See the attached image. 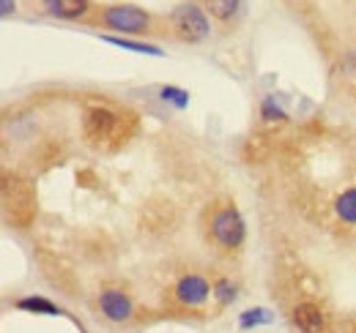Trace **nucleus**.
<instances>
[{
  "label": "nucleus",
  "instance_id": "obj_10",
  "mask_svg": "<svg viewBox=\"0 0 356 333\" xmlns=\"http://www.w3.org/2000/svg\"><path fill=\"white\" fill-rule=\"evenodd\" d=\"M42 6L49 17L66 19V22L86 19L90 14V0H42Z\"/></svg>",
  "mask_w": 356,
  "mask_h": 333
},
{
  "label": "nucleus",
  "instance_id": "obj_11",
  "mask_svg": "<svg viewBox=\"0 0 356 333\" xmlns=\"http://www.w3.org/2000/svg\"><path fill=\"white\" fill-rule=\"evenodd\" d=\"M14 309H19V311H25V314H47V317H60V314H66L58 303H52L49 298H42V295L17 298V300H14Z\"/></svg>",
  "mask_w": 356,
  "mask_h": 333
},
{
  "label": "nucleus",
  "instance_id": "obj_12",
  "mask_svg": "<svg viewBox=\"0 0 356 333\" xmlns=\"http://www.w3.org/2000/svg\"><path fill=\"white\" fill-rule=\"evenodd\" d=\"M334 216L343 224L356 227V186L346 189L343 194H337V200H334Z\"/></svg>",
  "mask_w": 356,
  "mask_h": 333
},
{
  "label": "nucleus",
  "instance_id": "obj_19",
  "mask_svg": "<svg viewBox=\"0 0 356 333\" xmlns=\"http://www.w3.org/2000/svg\"><path fill=\"white\" fill-rule=\"evenodd\" d=\"M14 14V3L11 0H3V17H11Z\"/></svg>",
  "mask_w": 356,
  "mask_h": 333
},
{
  "label": "nucleus",
  "instance_id": "obj_13",
  "mask_svg": "<svg viewBox=\"0 0 356 333\" xmlns=\"http://www.w3.org/2000/svg\"><path fill=\"white\" fill-rule=\"evenodd\" d=\"M274 323V314L264 309V306H255V309H244L241 314H238V328L241 331H255V328H261V325H271Z\"/></svg>",
  "mask_w": 356,
  "mask_h": 333
},
{
  "label": "nucleus",
  "instance_id": "obj_3",
  "mask_svg": "<svg viewBox=\"0 0 356 333\" xmlns=\"http://www.w3.org/2000/svg\"><path fill=\"white\" fill-rule=\"evenodd\" d=\"M209 241L220 251H238L247 241V221L233 203H220L209 210Z\"/></svg>",
  "mask_w": 356,
  "mask_h": 333
},
{
  "label": "nucleus",
  "instance_id": "obj_17",
  "mask_svg": "<svg viewBox=\"0 0 356 333\" xmlns=\"http://www.w3.org/2000/svg\"><path fill=\"white\" fill-rule=\"evenodd\" d=\"M159 99H162L165 104H173L176 110H186V107H189V93H186L184 87H176V85L162 87V90H159Z\"/></svg>",
  "mask_w": 356,
  "mask_h": 333
},
{
  "label": "nucleus",
  "instance_id": "obj_8",
  "mask_svg": "<svg viewBox=\"0 0 356 333\" xmlns=\"http://www.w3.org/2000/svg\"><path fill=\"white\" fill-rule=\"evenodd\" d=\"M176 224V208L168 200H151L140 210V227L148 235H165Z\"/></svg>",
  "mask_w": 356,
  "mask_h": 333
},
{
  "label": "nucleus",
  "instance_id": "obj_9",
  "mask_svg": "<svg viewBox=\"0 0 356 333\" xmlns=\"http://www.w3.org/2000/svg\"><path fill=\"white\" fill-rule=\"evenodd\" d=\"M291 325L296 333H326L329 317L315 300H299L291 309Z\"/></svg>",
  "mask_w": 356,
  "mask_h": 333
},
{
  "label": "nucleus",
  "instance_id": "obj_1",
  "mask_svg": "<svg viewBox=\"0 0 356 333\" xmlns=\"http://www.w3.org/2000/svg\"><path fill=\"white\" fill-rule=\"evenodd\" d=\"M137 115L124 110H107V107H90L83 115V137L93 148H104V151H118L121 145H127L137 131Z\"/></svg>",
  "mask_w": 356,
  "mask_h": 333
},
{
  "label": "nucleus",
  "instance_id": "obj_7",
  "mask_svg": "<svg viewBox=\"0 0 356 333\" xmlns=\"http://www.w3.org/2000/svg\"><path fill=\"white\" fill-rule=\"evenodd\" d=\"M211 295H214V284L206 276H200V273H184L173 284V300L181 303V306H186V309L203 306Z\"/></svg>",
  "mask_w": 356,
  "mask_h": 333
},
{
  "label": "nucleus",
  "instance_id": "obj_4",
  "mask_svg": "<svg viewBox=\"0 0 356 333\" xmlns=\"http://www.w3.org/2000/svg\"><path fill=\"white\" fill-rule=\"evenodd\" d=\"M170 33H173V39L181 44H197V42H203V39H209L211 22H209L206 8H200V6L192 3V0L176 6L173 14H170Z\"/></svg>",
  "mask_w": 356,
  "mask_h": 333
},
{
  "label": "nucleus",
  "instance_id": "obj_2",
  "mask_svg": "<svg viewBox=\"0 0 356 333\" xmlns=\"http://www.w3.org/2000/svg\"><path fill=\"white\" fill-rule=\"evenodd\" d=\"M3 216L17 230H28L36 219L33 183L17 172H3Z\"/></svg>",
  "mask_w": 356,
  "mask_h": 333
},
{
  "label": "nucleus",
  "instance_id": "obj_15",
  "mask_svg": "<svg viewBox=\"0 0 356 333\" xmlns=\"http://www.w3.org/2000/svg\"><path fill=\"white\" fill-rule=\"evenodd\" d=\"M220 306H230L236 298H238V287H236V282L233 279H227V276H220L217 282H214V295H211Z\"/></svg>",
  "mask_w": 356,
  "mask_h": 333
},
{
  "label": "nucleus",
  "instance_id": "obj_16",
  "mask_svg": "<svg viewBox=\"0 0 356 333\" xmlns=\"http://www.w3.org/2000/svg\"><path fill=\"white\" fill-rule=\"evenodd\" d=\"M104 42L113 44V46H121V49H132V52H140V55H165L159 46L154 44H140V42H129V39H121V36H104Z\"/></svg>",
  "mask_w": 356,
  "mask_h": 333
},
{
  "label": "nucleus",
  "instance_id": "obj_6",
  "mask_svg": "<svg viewBox=\"0 0 356 333\" xmlns=\"http://www.w3.org/2000/svg\"><path fill=\"white\" fill-rule=\"evenodd\" d=\"M96 306H99L102 317L113 325H127L137 317V309H134L129 292L118 290V287H104L96 298Z\"/></svg>",
  "mask_w": 356,
  "mask_h": 333
},
{
  "label": "nucleus",
  "instance_id": "obj_18",
  "mask_svg": "<svg viewBox=\"0 0 356 333\" xmlns=\"http://www.w3.org/2000/svg\"><path fill=\"white\" fill-rule=\"evenodd\" d=\"M261 118L266 121V123H282L285 121V112L277 107V101L268 96V99H264L261 101Z\"/></svg>",
  "mask_w": 356,
  "mask_h": 333
},
{
  "label": "nucleus",
  "instance_id": "obj_5",
  "mask_svg": "<svg viewBox=\"0 0 356 333\" xmlns=\"http://www.w3.org/2000/svg\"><path fill=\"white\" fill-rule=\"evenodd\" d=\"M96 22L115 31V33H127V36H143L151 31V14L140 6H132V3L104 6L96 14Z\"/></svg>",
  "mask_w": 356,
  "mask_h": 333
},
{
  "label": "nucleus",
  "instance_id": "obj_14",
  "mask_svg": "<svg viewBox=\"0 0 356 333\" xmlns=\"http://www.w3.org/2000/svg\"><path fill=\"white\" fill-rule=\"evenodd\" d=\"M203 8H206V14H211L214 19L230 22V19L238 14L241 0H203Z\"/></svg>",
  "mask_w": 356,
  "mask_h": 333
}]
</instances>
